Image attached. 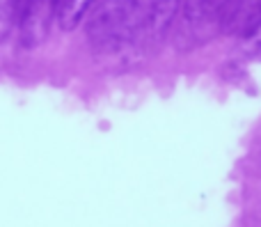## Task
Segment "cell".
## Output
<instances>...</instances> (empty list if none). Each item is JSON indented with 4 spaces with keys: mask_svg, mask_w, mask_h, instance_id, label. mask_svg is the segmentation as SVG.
Here are the masks:
<instances>
[{
    "mask_svg": "<svg viewBox=\"0 0 261 227\" xmlns=\"http://www.w3.org/2000/svg\"><path fill=\"white\" fill-rule=\"evenodd\" d=\"M222 32L254 39L261 32V0H231L222 21Z\"/></svg>",
    "mask_w": 261,
    "mask_h": 227,
    "instance_id": "obj_4",
    "label": "cell"
},
{
    "mask_svg": "<svg viewBox=\"0 0 261 227\" xmlns=\"http://www.w3.org/2000/svg\"><path fill=\"white\" fill-rule=\"evenodd\" d=\"M60 0H25L21 18H18V30L25 46H37L48 35L50 23L55 21Z\"/></svg>",
    "mask_w": 261,
    "mask_h": 227,
    "instance_id": "obj_2",
    "label": "cell"
},
{
    "mask_svg": "<svg viewBox=\"0 0 261 227\" xmlns=\"http://www.w3.org/2000/svg\"><path fill=\"white\" fill-rule=\"evenodd\" d=\"M229 3L231 0H181L186 26L195 32V37L222 30Z\"/></svg>",
    "mask_w": 261,
    "mask_h": 227,
    "instance_id": "obj_3",
    "label": "cell"
},
{
    "mask_svg": "<svg viewBox=\"0 0 261 227\" xmlns=\"http://www.w3.org/2000/svg\"><path fill=\"white\" fill-rule=\"evenodd\" d=\"M144 30H149L147 0H106L87 21L90 41L103 51L126 48Z\"/></svg>",
    "mask_w": 261,
    "mask_h": 227,
    "instance_id": "obj_1",
    "label": "cell"
},
{
    "mask_svg": "<svg viewBox=\"0 0 261 227\" xmlns=\"http://www.w3.org/2000/svg\"><path fill=\"white\" fill-rule=\"evenodd\" d=\"M181 7V0H147L149 9V32L163 35L172 23L176 9Z\"/></svg>",
    "mask_w": 261,
    "mask_h": 227,
    "instance_id": "obj_6",
    "label": "cell"
},
{
    "mask_svg": "<svg viewBox=\"0 0 261 227\" xmlns=\"http://www.w3.org/2000/svg\"><path fill=\"white\" fill-rule=\"evenodd\" d=\"M23 5L25 0H0V16H3V37H7V32L12 30V26H18Z\"/></svg>",
    "mask_w": 261,
    "mask_h": 227,
    "instance_id": "obj_7",
    "label": "cell"
},
{
    "mask_svg": "<svg viewBox=\"0 0 261 227\" xmlns=\"http://www.w3.org/2000/svg\"><path fill=\"white\" fill-rule=\"evenodd\" d=\"M96 0H60L58 12H55V23L62 30H73L83 18L87 16Z\"/></svg>",
    "mask_w": 261,
    "mask_h": 227,
    "instance_id": "obj_5",
    "label": "cell"
}]
</instances>
